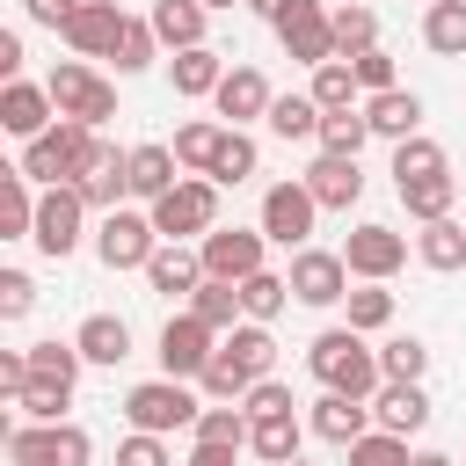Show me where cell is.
<instances>
[{
    "mask_svg": "<svg viewBox=\"0 0 466 466\" xmlns=\"http://www.w3.org/2000/svg\"><path fill=\"white\" fill-rule=\"evenodd\" d=\"M269 364H277V335H269V320H240V328H226L218 335V357L204 364V393L211 400H240L255 379H269Z\"/></svg>",
    "mask_w": 466,
    "mask_h": 466,
    "instance_id": "obj_1",
    "label": "cell"
},
{
    "mask_svg": "<svg viewBox=\"0 0 466 466\" xmlns=\"http://www.w3.org/2000/svg\"><path fill=\"white\" fill-rule=\"evenodd\" d=\"M306 371H313L328 393H357V400H371V393L386 386L379 350H364L357 328H328V335H313V342H306Z\"/></svg>",
    "mask_w": 466,
    "mask_h": 466,
    "instance_id": "obj_2",
    "label": "cell"
},
{
    "mask_svg": "<svg viewBox=\"0 0 466 466\" xmlns=\"http://www.w3.org/2000/svg\"><path fill=\"white\" fill-rule=\"evenodd\" d=\"M95 153H102L95 124L58 116L44 138H29V146H22V175H29V182H44V189H58V182H80V175L95 167Z\"/></svg>",
    "mask_w": 466,
    "mask_h": 466,
    "instance_id": "obj_3",
    "label": "cell"
},
{
    "mask_svg": "<svg viewBox=\"0 0 466 466\" xmlns=\"http://www.w3.org/2000/svg\"><path fill=\"white\" fill-rule=\"evenodd\" d=\"M146 211H153L160 240H204V233L218 226V182H211V175H182V182H175L167 197H153Z\"/></svg>",
    "mask_w": 466,
    "mask_h": 466,
    "instance_id": "obj_4",
    "label": "cell"
},
{
    "mask_svg": "<svg viewBox=\"0 0 466 466\" xmlns=\"http://www.w3.org/2000/svg\"><path fill=\"white\" fill-rule=\"evenodd\" d=\"M197 393H189V379H146V386H131L124 393V422L131 430H153V437H167V430H197Z\"/></svg>",
    "mask_w": 466,
    "mask_h": 466,
    "instance_id": "obj_5",
    "label": "cell"
},
{
    "mask_svg": "<svg viewBox=\"0 0 466 466\" xmlns=\"http://www.w3.org/2000/svg\"><path fill=\"white\" fill-rule=\"evenodd\" d=\"M7 459L15 466H87L95 437L80 422H15L7 430Z\"/></svg>",
    "mask_w": 466,
    "mask_h": 466,
    "instance_id": "obj_6",
    "label": "cell"
},
{
    "mask_svg": "<svg viewBox=\"0 0 466 466\" xmlns=\"http://www.w3.org/2000/svg\"><path fill=\"white\" fill-rule=\"evenodd\" d=\"M153 248H160V226H153V211H102V226H95V255L109 262V269H146L153 262Z\"/></svg>",
    "mask_w": 466,
    "mask_h": 466,
    "instance_id": "obj_7",
    "label": "cell"
},
{
    "mask_svg": "<svg viewBox=\"0 0 466 466\" xmlns=\"http://www.w3.org/2000/svg\"><path fill=\"white\" fill-rule=\"evenodd\" d=\"M313 218H320V197L306 189V175H291V182H269V189H262V233H269L277 248H306Z\"/></svg>",
    "mask_w": 466,
    "mask_h": 466,
    "instance_id": "obj_8",
    "label": "cell"
},
{
    "mask_svg": "<svg viewBox=\"0 0 466 466\" xmlns=\"http://www.w3.org/2000/svg\"><path fill=\"white\" fill-rule=\"evenodd\" d=\"M291 299L299 306H342L350 299V262L342 248H291Z\"/></svg>",
    "mask_w": 466,
    "mask_h": 466,
    "instance_id": "obj_9",
    "label": "cell"
},
{
    "mask_svg": "<svg viewBox=\"0 0 466 466\" xmlns=\"http://www.w3.org/2000/svg\"><path fill=\"white\" fill-rule=\"evenodd\" d=\"M269 29H277L284 58H299V66H328V58H335V15H328L320 0H291Z\"/></svg>",
    "mask_w": 466,
    "mask_h": 466,
    "instance_id": "obj_10",
    "label": "cell"
},
{
    "mask_svg": "<svg viewBox=\"0 0 466 466\" xmlns=\"http://www.w3.org/2000/svg\"><path fill=\"white\" fill-rule=\"evenodd\" d=\"M51 102H58V116H80V124H102V116H116V87L95 73V66H80V58H66L51 80Z\"/></svg>",
    "mask_w": 466,
    "mask_h": 466,
    "instance_id": "obj_11",
    "label": "cell"
},
{
    "mask_svg": "<svg viewBox=\"0 0 466 466\" xmlns=\"http://www.w3.org/2000/svg\"><path fill=\"white\" fill-rule=\"evenodd\" d=\"M80 218H87V197H80L73 182H58V189L36 197V226H29V240H36L51 262H66V255L80 248Z\"/></svg>",
    "mask_w": 466,
    "mask_h": 466,
    "instance_id": "obj_12",
    "label": "cell"
},
{
    "mask_svg": "<svg viewBox=\"0 0 466 466\" xmlns=\"http://www.w3.org/2000/svg\"><path fill=\"white\" fill-rule=\"evenodd\" d=\"M218 357V328L197 320V313H175L160 328V371L167 379H204V364Z\"/></svg>",
    "mask_w": 466,
    "mask_h": 466,
    "instance_id": "obj_13",
    "label": "cell"
},
{
    "mask_svg": "<svg viewBox=\"0 0 466 466\" xmlns=\"http://www.w3.org/2000/svg\"><path fill=\"white\" fill-rule=\"evenodd\" d=\"M262 226L248 233V226H211L204 240H197V255H204V277H226V284H240V277H255L262 269Z\"/></svg>",
    "mask_w": 466,
    "mask_h": 466,
    "instance_id": "obj_14",
    "label": "cell"
},
{
    "mask_svg": "<svg viewBox=\"0 0 466 466\" xmlns=\"http://www.w3.org/2000/svg\"><path fill=\"white\" fill-rule=\"evenodd\" d=\"M342 262H350V277H364V284H386V277L408 262V240H400L393 226L364 218V226H350V240H342Z\"/></svg>",
    "mask_w": 466,
    "mask_h": 466,
    "instance_id": "obj_15",
    "label": "cell"
},
{
    "mask_svg": "<svg viewBox=\"0 0 466 466\" xmlns=\"http://www.w3.org/2000/svg\"><path fill=\"white\" fill-rule=\"evenodd\" d=\"M58 36H66L80 58H109V51H116V36H124V7H116V0H80V7H73V22H66Z\"/></svg>",
    "mask_w": 466,
    "mask_h": 466,
    "instance_id": "obj_16",
    "label": "cell"
},
{
    "mask_svg": "<svg viewBox=\"0 0 466 466\" xmlns=\"http://www.w3.org/2000/svg\"><path fill=\"white\" fill-rule=\"evenodd\" d=\"M306 422H313V437H320V444L350 451V444L371 430V400H357V393H328V386H320V400H313V415H306Z\"/></svg>",
    "mask_w": 466,
    "mask_h": 466,
    "instance_id": "obj_17",
    "label": "cell"
},
{
    "mask_svg": "<svg viewBox=\"0 0 466 466\" xmlns=\"http://www.w3.org/2000/svg\"><path fill=\"white\" fill-rule=\"evenodd\" d=\"M51 116H58L51 87H29V80H7V87H0V131H15L22 146H29V138H44V131H51Z\"/></svg>",
    "mask_w": 466,
    "mask_h": 466,
    "instance_id": "obj_18",
    "label": "cell"
},
{
    "mask_svg": "<svg viewBox=\"0 0 466 466\" xmlns=\"http://www.w3.org/2000/svg\"><path fill=\"white\" fill-rule=\"evenodd\" d=\"M218 116L226 124H255V116H269V80H262V66H226V80H218Z\"/></svg>",
    "mask_w": 466,
    "mask_h": 466,
    "instance_id": "obj_19",
    "label": "cell"
},
{
    "mask_svg": "<svg viewBox=\"0 0 466 466\" xmlns=\"http://www.w3.org/2000/svg\"><path fill=\"white\" fill-rule=\"evenodd\" d=\"M371 415H379V430L415 437V430L430 422V393H422V379H386V386L371 393Z\"/></svg>",
    "mask_w": 466,
    "mask_h": 466,
    "instance_id": "obj_20",
    "label": "cell"
},
{
    "mask_svg": "<svg viewBox=\"0 0 466 466\" xmlns=\"http://www.w3.org/2000/svg\"><path fill=\"white\" fill-rule=\"evenodd\" d=\"M80 197H87V211H116L124 197H131V153H116V146H102L95 153V167L73 182Z\"/></svg>",
    "mask_w": 466,
    "mask_h": 466,
    "instance_id": "obj_21",
    "label": "cell"
},
{
    "mask_svg": "<svg viewBox=\"0 0 466 466\" xmlns=\"http://www.w3.org/2000/svg\"><path fill=\"white\" fill-rule=\"evenodd\" d=\"M306 189L320 197V211H350V204L364 197V175H357L350 153H320V160L306 167Z\"/></svg>",
    "mask_w": 466,
    "mask_h": 466,
    "instance_id": "obj_22",
    "label": "cell"
},
{
    "mask_svg": "<svg viewBox=\"0 0 466 466\" xmlns=\"http://www.w3.org/2000/svg\"><path fill=\"white\" fill-rule=\"evenodd\" d=\"M146 284H153L160 299H189V291L204 284V255H189L182 240H160L153 262H146Z\"/></svg>",
    "mask_w": 466,
    "mask_h": 466,
    "instance_id": "obj_23",
    "label": "cell"
},
{
    "mask_svg": "<svg viewBox=\"0 0 466 466\" xmlns=\"http://www.w3.org/2000/svg\"><path fill=\"white\" fill-rule=\"evenodd\" d=\"M364 116H371V138H415L422 131V95L415 87H386V95H371L364 102Z\"/></svg>",
    "mask_w": 466,
    "mask_h": 466,
    "instance_id": "obj_24",
    "label": "cell"
},
{
    "mask_svg": "<svg viewBox=\"0 0 466 466\" xmlns=\"http://www.w3.org/2000/svg\"><path fill=\"white\" fill-rule=\"evenodd\" d=\"M153 36L167 44V51H189V44H204V22H211V7L204 0H153Z\"/></svg>",
    "mask_w": 466,
    "mask_h": 466,
    "instance_id": "obj_25",
    "label": "cell"
},
{
    "mask_svg": "<svg viewBox=\"0 0 466 466\" xmlns=\"http://www.w3.org/2000/svg\"><path fill=\"white\" fill-rule=\"evenodd\" d=\"M167 80H175V95H218V80H226V58L211 51V44H189V51H175L167 58Z\"/></svg>",
    "mask_w": 466,
    "mask_h": 466,
    "instance_id": "obj_26",
    "label": "cell"
},
{
    "mask_svg": "<svg viewBox=\"0 0 466 466\" xmlns=\"http://www.w3.org/2000/svg\"><path fill=\"white\" fill-rule=\"evenodd\" d=\"M306 430H313V422H299L291 408H284V415H255V430H248V451H255V459H269V466H284V459H299Z\"/></svg>",
    "mask_w": 466,
    "mask_h": 466,
    "instance_id": "obj_27",
    "label": "cell"
},
{
    "mask_svg": "<svg viewBox=\"0 0 466 466\" xmlns=\"http://www.w3.org/2000/svg\"><path fill=\"white\" fill-rule=\"evenodd\" d=\"M175 167H182V160H175V146H131V197H146V204H153V197H167V189L182 182Z\"/></svg>",
    "mask_w": 466,
    "mask_h": 466,
    "instance_id": "obj_28",
    "label": "cell"
},
{
    "mask_svg": "<svg viewBox=\"0 0 466 466\" xmlns=\"http://www.w3.org/2000/svg\"><path fill=\"white\" fill-rule=\"evenodd\" d=\"M73 342H80V357H87V364H124V357H131V328H124L116 313H87Z\"/></svg>",
    "mask_w": 466,
    "mask_h": 466,
    "instance_id": "obj_29",
    "label": "cell"
},
{
    "mask_svg": "<svg viewBox=\"0 0 466 466\" xmlns=\"http://www.w3.org/2000/svg\"><path fill=\"white\" fill-rule=\"evenodd\" d=\"M80 364H87L80 342H58V335H51V342H29V379H36V386H66V393H73V386H80Z\"/></svg>",
    "mask_w": 466,
    "mask_h": 466,
    "instance_id": "obj_30",
    "label": "cell"
},
{
    "mask_svg": "<svg viewBox=\"0 0 466 466\" xmlns=\"http://www.w3.org/2000/svg\"><path fill=\"white\" fill-rule=\"evenodd\" d=\"M415 255L437 269V277H451V269H466V226L459 218H430L422 233H415Z\"/></svg>",
    "mask_w": 466,
    "mask_h": 466,
    "instance_id": "obj_31",
    "label": "cell"
},
{
    "mask_svg": "<svg viewBox=\"0 0 466 466\" xmlns=\"http://www.w3.org/2000/svg\"><path fill=\"white\" fill-rule=\"evenodd\" d=\"M29 226H36L29 175H22V167H0V240H29Z\"/></svg>",
    "mask_w": 466,
    "mask_h": 466,
    "instance_id": "obj_32",
    "label": "cell"
},
{
    "mask_svg": "<svg viewBox=\"0 0 466 466\" xmlns=\"http://www.w3.org/2000/svg\"><path fill=\"white\" fill-rule=\"evenodd\" d=\"M422 44H430L437 58H466V0H430Z\"/></svg>",
    "mask_w": 466,
    "mask_h": 466,
    "instance_id": "obj_33",
    "label": "cell"
},
{
    "mask_svg": "<svg viewBox=\"0 0 466 466\" xmlns=\"http://www.w3.org/2000/svg\"><path fill=\"white\" fill-rule=\"evenodd\" d=\"M189 313H197V320H211L218 335L248 320V313H240V284H226V277H204V284L189 291Z\"/></svg>",
    "mask_w": 466,
    "mask_h": 466,
    "instance_id": "obj_34",
    "label": "cell"
},
{
    "mask_svg": "<svg viewBox=\"0 0 466 466\" xmlns=\"http://www.w3.org/2000/svg\"><path fill=\"white\" fill-rule=\"evenodd\" d=\"M320 116H328V109H320L313 95H277L262 124H269L277 138H320Z\"/></svg>",
    "mask_w": 466,
    "mask_h": 466,
    "instance_id": "obj_35",
    "label": "cell"
},
{
    "mask_svg": "<svg viewBox=\"0 0 466 466\" xmlns=\"http://www.w3.org/2000/svg\"><path fill=\"white\" fill-rule=\"evenodd\" d=\"M255 160H262V153H255V138H248L240 124H226V138H218V160H211V182H218V189H240V182L255 175Z\"/></svg>",
    "mask_w": 466,
    "mask_h": 466,
    "instance_id": "obj_36",
    "label": "cell"
},
{
    "mask_svg": "<svg viewBox=\"0 0 466 466\" xmlns=\"http://www.w3.org/2000/svg\"><path fill=\"white\" fill-rule=\"evenodd\" d=\"M400 189V204H408V218H451V197H459V182L451 175H422V182H393Z\"/></svg>",
    "mask_w": 466,
    "mask_h": 466,
    "instance_id": "obj_37",
    "label": "cell"
},
{
    "mask_svg": "<svg viewBox=\"0 0 466 466\" xmlns=\"http://www.w3.org/2000/svg\"><path fill=\"white\" fill-rule=\"evenodd\" d=\"M248 430H255V415L248 408H233V400H218V408H204L197 415V444H233V451H248Z\"/></svg>",
    "mask_w": 466,
    "mask_h": 466,
    "instance_id": "obj_38",
    "label": "cell"
},
{
    "mask_svg": "<svg viewBox=\"0 0 466 466\" xmlns=\"http://www.w3.org/2000/svg\"><path fill=\"white\" fill-rule=\"evenodd\" d=\"M284 299H291V277H277V269L240 277V313H248V320H277V313H284Z\"/></svg>",
    "mask_w": 466,
    "mask_h": 466,
    "instance_id": "obj_39",
    "label": "cell"
},
{
    "mask_svg": "<svg viewBox=\"0 0 466 466\" xmlns=\"http://www.w3.org/2000/svg\"><path fill=\"white\" fill-rule=\"evenodd\" d=\"M371 44H379V15H371L364 0L335 7V58H357V51H371Z\"/></svg>",
    "mask_w": 466,
    "mask_h": 466,
    "instance_id": "obj_40",
    "label": "cell"
},
{
    "mask_svg": "<svg viewBox=\"0 0 466 466\" xmlns=\"http://www.w3.org/2000/svg\"><path fill=\"white\" fill-rule=\"evenodd\" d=\"M320 109H357V66L350 58H328V66H313V87H306Z\"/></svg>",
    "mask_w": 466,
    "mask_h": 466,
    "instance_id": "obj_41",
    "label": "cell"
},
{
    "mask_svg": "<svg viewBox=\"0 0 466 466\" xmlns=\"http://www.w3.org/2000/svg\"><path fill=\"white\" fill-rule=\"evenodd\" d=\"M364 138H371V116L364 109H328L320 116V153H364Z\"/></svg>",
    "mask_w": 466,
    "mask_h": 466,
    "instance_id": "obj_42",
    "label": "cell"
},
{
    "mask_svg": "<svg viewBox=\"0 0 466 466\" xmlns=\"http://www.w3.org/2000/svg\"><path fill=\"white\" fill-rule=\"evenodd\" d=\"M218 138H226V124L197 116V124H182V131H175V160H182V167H197V175H211V160H218Z\"/></svg>",
    "mask_w": 466,
    "mask_h": 466,
    "instance_id": "obj_43",
    "label": "cell"
},
{
    "mask_svg": "<svg viewBox=\"0 0 466 466\" xmlns=\"http://www.w3.org/2000/svg\"><path fill=\"white\" fill-rule=\"evenodd\" d=\"M422 175H444V146L415 131V138L393 146V182H422Z\"/></svg>",
    "mask_w": 466,
    "mask_h": 466,
    "instance_id": "obj_44",
    "label": "cell"
},
{
    "mask_svg": "<svg viewBox=\"0 0 466 466\" xmlns=\"http://www.w3.org/2000/svg\"><path fill=\"white\" fill-rule=\"evenodd\" d=\"M109 58H116V73H146V66L160 58L153 22H131V15H124V36H116V51H109Z\"/></svg>",
    "mask_w": 466,
    "mask_h": 466,
    "instance_id": "obj_45",
    "label": "cell"
},
{
    "mask_svg": "<svg viewBox=\"0 0 466 466\" xmlns=\"http://www.w3.org/2000/svg\"><path fill=\"white\" fill-rule=\"evenodd\" d=\"M342 306H350V328H357V335H379V328L393 320V291H386V284H364V291H350Z\"/></svg>",
    "mask_w": 466,
    "mask_h": 466,
    "instance_id": "obj_46",
    "label": "cell"
},
{
    "mask_svg": "<svg viewBox=\"0 0 466 466\" xmlns=\"http://www.w3.org/2000/svg\"><path fill=\"white\" fill-rule=\"evenodd\" d=\"M379 371H386V379H422V371H430V342H415V335H393V342L379 350Z\"/></svg>",
    "mask_w": 466,
    "mask_h": 466,
    "instance_id": "obj_47",
    "label": "cell"
},
{
    "mask_svg": "<svg viewBox=\"0 0 466 466\" xmlns=\"http://www.w3.org/2000/svg\"><path fill=\"white\" fill-rule=\"evenodd\" d=\"M350 466H408V437H393V430H364V437L350 444Z\"/></svg>",
    "mask_w": 466,
    "mask_h": 466,
    "instance_id": "obj_48",
    "label": "cell"
},
{
    "mask_svg": "<svg viewBox=\"0 0 466 466\" xmlns=\"http://www.w3.org/2000/svg\"><path fill=\"white\" fill-rule=\"evenodd\" d=\"M15 408H22L29 422H66V408H73V393H66V386H36V379H29V386L15 393Z\"/></svg>",
    "mask_w": 466,
    "mask_h": 466,
    "instance_id": "obj_49",
    "label": "cell"
},
{
    "mask_svg": "<svg viewBox=\"0 0 466 466\" xmlns=\"http://www.w3.org/2000/svg\"><path fill=\"white\" fill-rule=\"evenodd\" d=\"M350 66H357V87H364V95H386V87H400V80H393V58H386L379 44H371V51H357Z\"/></svg>",
    "mask_w": 466,
    "mask_h": 466,
    "instance_id": "obj_50",
    "label": "cell"
},
{
    "mask_svg": "<svg viewBox=\"0 0 466 466\" xmlns=\"http://www.w3.org/2000/svg\"><path fill=\"white\" fill-rule=\"evenodd\" d=\"M36 306V284H29V269H0V320H22Z\"/></svg>",
    "mask_w": 466,
    "mask_h": 466,
    "instance_id": "obj_51",
    "label": "cell"
},
{
    "mask_svg": "<svg viewBox=\"0 0 466 466\" xmlns=\"http://www.w3.org/2000/svg\"><path fill=\"white\" fill-rule=\"evenodd\" d=\"M116 466H175V459H167V444H160L153 430H131V437L116 444Z\"/></svg>",
    "mask_w": 466,
    "mask_h": 466,
    "instance_id": "obj_52",
    "label": "cell"
},
{
    "mask_svg": "<svg viewBox=\"0 0 466 466\" xmlns=\"http://www.w3.org/2000/svg\"><path fill=\"white\" fill-rule=\"evenodd\" d=\"M240 408H248V415H284V408H291V386H284V379H255V386L240 393Z\"/></svg>",
    "mask_w": 466,
    "mask_h": 466,
    "instance_id": "obj_53",
    "label": "cell"
},
{
    "mask_svg": "<svg viewBox=\"0 0 466 466\" xmlns=\"http://www.w3.org/2000/svg\"><path fill=\"white\" fill-rule=\"evenodd\" d=\"M22 386H29V350H0V393L15 400Z\"/></svg>",
    "mask_w": 466,
    "mask_h": 466,
    "instance_id": "obj_54",
    "label": "cell"
},
{
    "mask_svg": "<svg viewBox=\"0 0 466 466\" xmlns=\"http://www.w3.org/2000/svg\"><path fill=\"white\" fill-rule=\"evenodd\" d=\"M22 7H29V22H44V29H66L80 0H22Z\"/></svg>",
    "mask_w": 466,
    "mask_h": 466,
    "instance_id": "obj_55",
    "label": "cell"
},
{
    "mask_svg": "<svg viewBox=\"0 0 466 466\" xmlns=\"http://www.w3.org/2000/svg\"><path fill=\"white\" fill-rule=\"evenodd\" d=\"M0 73H7V80L22 73V36H15V29H0Z\"/></svg>",
    "mask_w": 466,
    "mask_h": 466,
    "instance_id": "obj_56",
    "label": "cell"
},
{
    "mask_svg": "<svg viewBox=\"0 0 466 466\" xmlns=\"http://www.w3.org/2000/svg\"><path fill=\"white\" fill-rule=\"evenodd\" d=\"M233 459H240L233 444H197V451H189V466H233Z\"/></svg>",
    "mask_w": 466,
    "mask_h": 466,
    "instance_id": "obj_57",
    "label": "cell"
},
{
    "mask_svg": "<svg viewBox=\"0 0 466 466\" xmlns=\"http://www.w3.org/2000/svg\"><path fill=\"white\" fill-rule=\"evenodd\" d=\"M248 7H255V15H262V22H277V15H284V7H291V0H248Z\"/></svg>",
    "mask_w": 466,
    "mask_h": 466,
    "instance_id": "obj_58",
    "label": "cell"
},
{
    "mask_svg": "<svg viewBox=\"0 0 466 466\" xmlns=\"http://www.w3.org/2000/svg\"><path fill=\"white\" fill-rule=\"evenodd\" d=\"M408 466H459V459H444V451H415Z\"/></svg>",
    "mask_w": 466,
    "mask_h": 466,
    "instance_id": "obj_59",
    "label": "cell"
},
{
    "mask_svg": "<svg viewBox=\"0 0 466 466\" xmlns=\"http://www.w3.org/2000/svg\"><path fill=\"white\" fill-rule=\"evenodd\" d=\"M204 7H233V0H204Z\"/></svg>",
    "mask_w": 466,
    "mask_h": 466,
    "instance_id": "obj_60",
    "label": "cell"
},
{
    "mask_svg": "<svg viewBox=\"0 0 466 466\" xmlns=\"http://www.w3.org/2000/svg\"><path fill=\"white\" fill-rule=\"evenodd\" d=\"M284 466H306V459H284Z\"/></svg>",
    "mask_w": 466,
    "mask_h": 466,
    "instance_id": "obj_61",
    "label": "cell"
}]
</instances>
